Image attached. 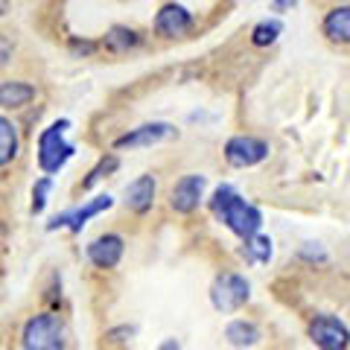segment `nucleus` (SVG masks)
I'll return each instance as SVG.
<instances>
[{
  "mask_svg": "<svg viewBox=\"0 0 350 350\" xmlns=\"http://www.w3.org/2000/svg\"><path fill=\"white\" fill-rule=\"evenodd\" d=\"M295 3H298V0H275L271 9H275V12H286V9H292Z\"/></svg>",
  "mask_w": 350,
  "mask_h": 350,
  "instance_id": "nucleus-25",
  "label": "nucleus"
},
{
  "mask_svg": "<svg viewBox=\"0 0 350 350\" xmlns=\"http://www.w3.org/2000/svg\"><path fill=\"white\" fill-rule=\"evenodd\" d=\"M301 257L310 260V262H327V251H324L319 243H306V245L301 248Z\"/></svg>",
  "mask_w": 350,
  "mask_h": 350,
  "instance_id": "nucleus-22",
  "label": "nucleus"
},
{
  "mask_svg": "<svg viewBox=\"0 0 350 350\" xmlns=\"http://www.w3.org/2000/svg\"><path fill=\"white\" fill-rule=\"evenodd\" d=\"M204 184L207 178L199 172H193V175H184V178L175 181V187L170 193V204H172V211L175 213H193V211H199V204L204 199Z\"/></svg>",
  "mask_w": 350,
  "mask_h": 350,
  "instance_id": "nucleus-8",
  "label": "nucleus"
},
{
  "mask_svg": "<svg viewBox=\"0 0 350 350\" xmlns=\"http://www.w3.org/2000/svg\"><path fill=\"white\" fill-rule=\"evenodd\" d=\"M137 41H140V38H137L135 29H129V27H114V29L105 36V47L114 50V53H123V50L137 47Z\"/></svg>",
  "mask_w": 350,
  "mask_h": 350,
  "instance_id": "nucleus-19",
  "label": "nucleus"
},
{
  "mask_svg": "<svg viewBox=\"0 0 350 350\" xmlns=\"http://www.w3.org/2000/svg\"><path fill=\"white\" fill-rule=\"evenodd\" d=\"M251 298V283L243 275H219L211 286V304L219 312H237Z\"/></svg>",
  "mask_w": 350,
  "mask_h": 350,
  "instance_id": "nucleus-4",
  "label": "nucleus"
},
{
  "mask_svg": "<svg viewBox=\"0 0 350 350\" xmlns=\"http://www.w3.org/2000/svg\"><path fill=\"white\" fill-rule=\"evenodd\" d=\"M50 190H53V178H50V175H44V178L36 181V190H32V213H36V216L44 211V207H47Z\"/></svg>",
  "mask_w": 350,
  "mask_h": 350,
  "instance_id": "nucleus-21",
  "label": "nucleus"
},
{
  "mask_svg": "<svg viewBox=\"0 0 350 350\" xmlns=\"http://www.w3.org/2000/svg\"><path fill=\"white\" fill-rule=\"evenodd\" d=\"M170 137H175V129L170 123H144V126L126 131L123 137H117L114 146L117 149H144V146H155Z\"/></svg>",
  "mask_w": 350,
  "mask_h": 350,
  "instance_id": "nucleus-10",
  "label": "nucleus"
},
{
  "mask_svg": "<svg viewBox=\"0 0 350 350\" xmlns=\"http://www.w3.org/2000/svg\"><path fill=\"white\" fill-rule=\"evenodd\" d=\"M15 155H18V129L12 120L0 117V167L12 163Z\"/></svg>",
  "mask_w": 350,
  "mask_h": 350,
  "instance_id": "nucleus-17",
  "label": "nucleus"
},
{
  "mask_svg": "<svg viewBox=\"0 0 350 350\" xmlns=\"http://www.w3.org/2000/svg\"><path fill=\"white\" fill-rule=\"evenodd\" d=\"M117 167H120V161H117L114 155H108V158H103V161H100V163H96V167H94L91 172H88V178L82 181V187H85V190H91V187H94V184H96V181H103V178H105V175H111V172H114Z\"/></svg>",
  "mask_w": 350,
  "mask_h": 350,
  "instance_id": "nucleus-20",
  "label": "nucleus"
},
{
  "mask_svg": "<svg viewBox=\"0 0 350 350\" xmlns=\"http://www.w3.org/2000/svg\"><path fill=\"white\" fill-rule=\"evenodd\" d=\"M68 129H70L68 120H59V123H53L50 129H44L38 137V167L47 175L59 172L76 152L73 144H68V137H64Z\"/></svg>",
  "mask_w": 350,
  "mask_h": 350,
  "instance_id": "nucleus-2",
  "label": "nucleus"
},
{
  "mask_svg": "<svg viewBox=\"0 0 350 350\" xmlns=\"http://www.w3.org/2000/svg\"><path fill=\"white\" fill-rule=\"evenodd\" d=\"M321 32L333 44H350V6H336L324 15Z\"/></svg>",
  "mask_w": 350,
  "mask_h": 350,
  "instance_id": "nucleus-13",
  "label": "nucleus"
},
{
  "mask_svg": "<svg viewBox=\"0 0 350 350\" xmlns=\"http://www.w3.org/2000/svg\"><path fill=\"white\" fill-rule=\"evenodd\" d=\"M114 204L111 196H94L91 202H85L82 207H73V211H64L59 216H53V222L47 225V231H59V228H68V231L73 234H79L82 228L88 225V219H94V216H100L103 211H108V207Z\"/></svg>",
  "mask_w": 350,
  "mask_h": 350,
  "instance_id": "nucleus-6",
  "label": "nucleus"
},
{
  "mask_svg": "<svg viewBox=\"0 0 350 350\" xmlns=\"http://www.w3.org/2000/svg\"><path fill=\"white\" fill-rule=\"evenodd\" d=\"M36 100V88L27 82H3L0 85V108H24Z\"/></svg>",
  "mask_w": 350,
  "mask_h": 350,
  "instance_id": "nucleus-14",
  "label": "nucleus"
},
{
  "mask_svg": "<svg viewBox=\"0 0 350 350\" xmlns=\"http://www.w3.org/2000/svg\"><path fill=\"white\" fill-rule=\"evenodd\" d=\"M243 257L248 260V262H254V266H262V262H269L271 257H275V243H271L269 237H260V234H254V237H248V239H243Z\"/></svg>",
  "mask_w": 350,
  "mask_h": 350,
  "instance_id": "nucleus-16",
  "label": "nucleus"
},
{
  "mask_svg": "<svg viewBox=\"0 0 350 350\" xmlns=\"http://www.w3.org/2000/svg\"><path fill=\"white\" fill-rule=\"evenodd\" d=\"M193 12L190 9H184L181 3H167L161 6V12L155 15V32L163 38H181L187 36V32L193 29Z\"/></svg>",
  "mask_w": 350,
  "mask_h": 350,
  "instance_id": "nucleus-9",
  "label": "nucleus"
},
{
  "mask_svg": "<svg viewBox=\"0 0 350 350\" xmlns=\"http://www.w3.org/2000/svg\"><path fill=\"white\" fill-rule=\"evenodd\" d=\"M211 211L213 216L222 222L228 231L237 234L239 239H248L260 234V225H262V213L260 207H254L251 202H245L231 184H219L213 199H211Z\"/></svg>",
  "mask_w": 350,
  "mask_h": 350,
  "instance_id": "nucleus-1",
  "label": "nucleus"
},
{
  "mask_svg": "<svg viewBox=\"0 0 350 350\" xmlns=\"http://www.w3.org/2000/svg\"><path fill=\"white\" fill-rule=\"evenodd\" d=\"M310 338L315 347L342 350L350 345V330L336 319V315H315L310 321Z\"/></svg>",
  "mask_w": 350,
  "mask_h": 350,
  "instance_id": "nucleus-7",
  "label": "nucleus"
},
{
  "mask_svg": "<svg viewBox=\"0 0 350 350\" xmlns=\"http://www.w3.org/2000/svg\"><path fill=\"white\" fill-rule=\"evenodd\" d=\"M269 158V144L260 137H251V135H237L225 144V161L237 170H248V167H257Z\"/></svg>",
  "mask_w": 350,
  "mask_h": 350,
  "instance_id": "nucleus-5",
  "label": "nucleus"
},
{
  "mask_svg": "<svg viewBox=\"0 0 350 350\" xmlns=\"http://www.w3.org/2000/svg\"><path fill=\"white\" fill-rule=\"evenodd\" d=\"M225 338L231 342L234 347H251L260 342V330L254 321H245V319H237L225 327Z\"/></svg>",
  "mask_w": 350,
  "mask_h": 350,
  "instance_id": "nucleus-15",
  "label": "nucleus"
},
{
  "mask_svg": "<svg viewBox=\"0 0 350 350\" xmlns=\"http://www.w3.org/2000/svg\"><path fill=\"white\" fill-rule=\"evenodd\" d=\"M283 32V24L278 18H266V21H260V24L251 29V44H254V47H269V44H275L278 41V36Z\"/></svg>",
  "mask_w": 350,
  "mask_h": 350,
  "instance_id": "nucleus-18",
  "label": "nucleus"
},
{
  "mask_svg": "<svg viewBox=\"0 0 350 350\" xmlns=\"http://www.w3.org/2000/svg\"><path fill=\"white\" fill-rule=\"evenodd\" d=\"M155 190H158V184L152 175H137L135 181L126 187V207L131 213H146L152 202H155Z\"/></svg>",
  "mask_w": 350,
  "mask_h": 350,
  "instance_id": "nucleus-12",
  "label": "nucleus"
},
{
  "mask_svg": "<svg viewBox=\"0 0 350 350\" xmlns=\"http://www.w3.org/2000/svg\"><path fill=\"white\" fill-rule=\"evenodd\" d=\"M73 50H76V53H85V56H91V53L96 50V44H91V41H82V44L73 41Z\"/></svg>",
  "mask_w": 350,
  "mask_h": 350,
  "instance_id": "nucleus-24",
  "label": "nucleus"
},
{
  "mask_svg": "<svg viewBox=\"0 0 350 350\" xmlns=\"http://www.w3.org/2000/svg\"><path fill=\"white\" fill-rule=\"evenodd\" d=\"M12 41H9L6 36H0V68H3V64L9 62V59H12Z\"/></svg>",
  "mask_w": 350,
  "mask_h": 350,
  "instance_id": "nucleus-23",
  "label": "nucleus"
},
{
  "mask_svg": "<svg viewBox=\"0 0 350 350\" xmlns=\"http://www.w3.org/2000/svg\"><path fill=\"white\" fill-rule=\"evenodd\" d=\"M24 347L29 350H59L64 347V327L59 315H36L24 327Z\"/></svg>",
  "mask_w": 350,
  "mask_h": 350,
  "instance_id": "nucleus-3",
  "label": "nucleus"
},
{
  "mask_svg": "<svg viewBox=\"0 0 350 350\" xmlns=\"http://www.w3.org/2000/svg\"><path fill=\"white\" fill-rule=\"evenodd\" d=\"M123 237H117V234H105L100 239H94L91 245H88V260L94 262L96 269H114L120 257H123Z\"/></svg>",
  "mask_w": 350,
  "mask_h": 350,
  "instance_id": "nucleus-11",
  "label": "nucleus"
}]
</instances>
